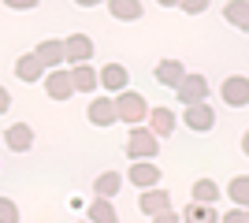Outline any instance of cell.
Wrapping results in <instances>:
<instances>
[{"mask_svg":"<svg viewBox=\"0 0 249 223\" xmlns=\"http://www.w3.org/2000/svg\"><path fill=\"white\" fill-rule=\"evenodd\" d=\"M186 78V67L178 64V60H160L156 64V82L167 86V89H178V82Z\"/></svg>","mask_w":249,"mask_h":223,"instance_id":"15","label":"cell"},{"mask_svg":"<svg viewBox=\"0 0 249 223\" xmlns=\"http://www.w3.org/2000/svg\"><path fill=\"white\" fill-rule=\"evenodd\" d=\"M182 123H186L190 130H197V134H205V130L216 127V112H212V104H190L186 112H182Z\"/></svg>","mask_w":249,"mask_h":223,"instance_id":"9","label":"cell"},{"mask_svg":"<svg viewBox=\"0 0 249 223\" xmlns=\"http://www.w3.org/2000/svg\"><path fill=\"white\" fill-rule=\"evenodd\" d=\"M246 223H249V212H246Z\"/></svg>","mask_w":249,"mask_h":223,"instance_id":"31","label":"cell"},{"mask_svg":"<svg viewBox=\"0 0 249 223\" xmlns=\"http://www.w3.org/2000/svg\"><path fill=\"white\" fill-rule=\"evenodd\" d=\"M153 223H182V216H178L175 208H171V212H164V216H156Z\"/></svg>","mask_w":249,"mask_h":223,"instance_id":"27","label":"cell"},{"mask_svg":"<svg viewBox=\"0 0 249 223\" xmlns=\"http://www.w3.org/2000/svg\"><path fill=\"white\" fill-rule=\"evenodd\" d=\"M149 130L156 138H167L175 130V112L171 108H149Z\"/></svg>","mask_w":249,"mask_h":223,"instance_id":"17","label":"cell"},{"mask_svg":"<svg viewBox=\"0 0 249 223\" xmlns=\"http://www.w3.org/2000/svg\"><path fill=\"white\" fill-rule=\"evenodd\" d=\"M219 223H246V212H242V208H231V212L219 216Z\"/></svg>","mask_w":249,"mask_h":223,"instance_id":"26","label":"cell"},{"mask_svg":"<svg viewBox=\"0 0 249 223\" xmlns=\"http://www.w3.org/2000/svg\"><path fill=\"white\" fill-rule=\"evenodd\" d=\"M15 74H19V82H45V67L37 64V56L34 52H26V56H19L15 60Z\"/></svg>","mask_w":249,"mask_h":223,"instance_id":"16","label":"cell"},{"mask_svg":"<svg viewBox=\"0 0 249 223\" xmlns=\"http://www.w3.org/2000/svg\"><path fill=\"white\" fill-rule=\"evenodd\" d=\"M242 153H246V156H249V130H246V134H242Z\"/></svg>","mask_w":249,"mask_h":223,"instance_id":"30","label":"cell"},{"mask_svg":"<svg viewBox=\"0 0 249 223\" xmlns=\"http://www.w3.org/2000/svg\"><path fill=\"white\" fill-rule=\"evenodd\" d=\"M119 190H123V175H119V171H101V175L93 179V193L104 197V201L119 197Z\"/></svg>","mask_w":249,"mask_h":223,"instance_id":"14","label":"cell"},{"mask_svg":"<svg viewBox=\"0 0 249 223\" xmlns=\"http://www.w3.org/2000/svg\"><path fill=\"white\" fill-rule=\"evenodd\" d=\"M93 60V37L89 34H71V37H63V64L71 67H82Z\"/></svg>","mask_w":249,"mask_h":223,"instance_id":"3","label":"cell"},{"mask_svg":"<svg viewBox=\"0 0 249 223\" xmlns=\"http://www.w3.org/2000/svg\"><path fill=\"white\" fill-rule=\"evenodd\" d=\"M115 101V116L123 119V123H130V130L134 127H145V119H149V104H145V97L134 93V89H123L119 97H112Z\"/></svg>","mask_w":249,"mask_h":223,"instance_id":"1","label":"cell"},{"mask_svg":"<svg viewBox=\"0 0 249 223\" xmlns=\"http://www.w3.org/2000/svg\"><path fill=\"white\" fill-rule=\"evenodd\" d=\"M182 11H205V4H201V0H186V4H182Z\"/></svg>","mask_w":249,"mask_h":223,"instance_id":"29","label":"cell"},{"mask_svg":"<svg viewBox=\"0 0 249 223\" xmlns=\"http://www.w3.org/2000/svg\"><path fill=\"white\" fill-rule=\"evenodd\" d=\"M227 193H231V201H234V208L246 212L249 208V175H234L231 186H227Z\"/></svg>","mask_w":249,"mask_h":223,"instance_id":"23","label":"cell"},{"mask_svg":"<svg viewBox=\"0 0 249 223\" xmlns=\"http://www.w3.org/2000/svg\"><path fill=\"white\" fill-rule=\"evenodd\" d=\"M223 19L231 26H238V30H249V0H231L223 4Z\"/></svg>","mask_w":249,"mask_h":223,"instance_id":"20","label":"cell"},{"mask_svg":"<svg viewBox=\"0 0 249 223\" xmlns=\"http://www.w3.org/2000/svg\"><path fill=\"white\" fill-rule=\"evenodd\" d=\"M178 104H205L208 101V78L205 74H186V78H182V82H178Z\"/></svg>","mask_w":249,"mask_h":223,"instance_id":"4","label":"cell"},{"mask_svg":"<svg viewBox=\"0 0 249 223\" xmlns=\"http://www.w3.org/2000/svg\"><path fill=\"white\" fill-rule=\"evenodd\" d=\"M194 205H212V201H219V186L212 179H197L194 182Z\"/></svg>","mask_w":249,"mask_h":223,"instance_id":"24","label":"cell"},{"mask_svg":"<svg viewBox=\"0 0 249 223\" xmlns=\"http://www.w3.org/2000/svg\"><path fill=\"white\" fill-rule=\"evenodd\" d=\"M138 208H142V216H149V220H156V216L171 212V193L167 190H142V197H138Z\"/></svg>","mask_w":249,"mask_h":223,"instance_id":"7","label":"cell"},{"mask_svg":"<svg viewBox=\"0 0 249 223\" xmlns=\"http://www.w3.org/2000/svg\"><path fill=\"white\" fill-rule=\"evenodd\" d=\"M108 11H112V19H119V22H138L142 11H145V4H142V0H112Z\"/></svg>","mask_w":249,"mask_h":223,"instance_id":"18","label":"cell"},{"mask_svg":"<svg viewBox=\"0 0 249 223\" xmlns=\"http://www.w3.org/2000/svg\"><path fill=\"white\" fill-rule=\"evenodd\" d=\"M8 108H11V93H8V89H4V86H0V116H4Z\"/></svg>","mask_w":249,"mask_h":223,"instance_id":"28","label":"cell"},{"mask_svg":"<svg viewBox=\"0 0 249 223\" xmlns=\"http://www.w3.org/2000/svg\"><path fill=\"white\" fill-rule=\"evenodd\" d=\"M82 223H86V220H82Z\"/></svg>","mask_w":249,"mask_h":223,"instance_id":"32","label":"cell"},{"mask_svg":"<svg viewBox=\"0 0 249 223\" xmlns=\"http://www.w3.org/2000/svg\"><path fill=\"white\" fill-rule=\"evenodd\" d=\"M182 223H219V212L212 205H194L190 201L186 208H182Z\"/></svg>","mask_w":249,"mask_h":223,"instance_id":"21","label":"cell"},{"mask_svg":"<svg viewBox=\"0 0 249 223\" xmlns=\"http://www.w3.org/2000/svg\"><path fill=\"white\" fill-rule=\"evenodd\" d=\"M156 153H160V138H156L149 127H134L130 134H126V156L134 160H156Z\"/></svg>","mask_w":249,"mask_h":223,"instance_id":"2","label":"cell"},{"mask_svg":"<svg viewBox=\"0 0 249 223\" xmlns=\"http://www.w3.org/2000/svg\"><path fill=\"white\" fill-rule=\"evenodd\" d=\"M160 175H164V171L156 168V160H138V164H130V171H126V182H134L138 190H156Z\"/></svg>","mask_w":249,"mask_h":223,"instance_id":"5","label":"cell"},{"mask_svg":"<svg viewBox=\"0 0 249 223\" xmlns=\"http://www.w3.org/2000/svg\"><path fill=\"white\" fill-rule=\"evenodd\" d=\"M45 93H49L52 101H71V97H74L71 71H63V67H56V71H45Z\"/></svg>","mask_w":249,"mask_h":223,"instance_id":"6","label":"cell"},{"mask_svg":"<svg viewBox=\"0 0 249 223\" xmlns=\"http://www.w3.org/2000/svg\"><path fill=\"white\" fill-rule=\"evenodd\" d=\"M34 56H37V64H41L45 71H56V67H63V41L49 37V41H41L34 49Z\"/></svg>","mask_w":249,"mask_h":223,"instance_id":"13","label":"cell"},{"mask_svg":"<svg viewBox=\"0 0 249 223\" xmlns=\"http://www.w3.org/2000/svg\"><path fill=\"white\" fill-rule=\"evenodd\" d=\"M0 223H19V205L11 197H0Z\"/></svg>","mask_w":249,"mask_h":223,"instance_id":"25","label":"cell"},{"mask_svg":"<svg viewBox=\"0 0 249 223\" xmlns=\"http://www.w3.org/2000/svg\"><path fill=\"white\" fill-rule=\"evenodd\" d=\"M97 78H101V86L108 89V93H123L126 89V82H130V74H126V67L123 64H104L101 71H97Z\"/></svg>","mask_w":249,"mask_h":223,"instance_id":"11","label":"cell"},{"mask_svg":"<svg viewBox=\"0 0 249 223\" xmlns=\"http://www.w3.org/2000/svg\"><path fill=\"white\" fill-rule=\"evenodd\" d=\"M219 93H223V101H227L231 108H246L249 104V78L246 74H231Z\"/></svg>","mask_w":249,"mask_h":223,"instance_id":"10","label":"cell"},{"mask_svg":"<svg viewBox=\"0 0 249 223\" xmlns=\"http://www.w3.org/2000/svg\"><path fill=\"white\" fill-rule=\"evenodd\" d=\"M86 223H119V212H115L112 201L97 197V201H89V220Z\"/></svg>","mask_w":249,"mask_h":223,"instance_id":"22","label":"cell"},{"mask_svg":"<svg viewBox=\"0 0 249 223\" xmlns=\"http://www.w3.org/2000/svg\"><path fill=\"white\" fill-rule=\"evenodd\" d=\"M4 141H8L11 153H30V145H34V127H30V123H11V127L4 130Z\"/></svg>","mask_w":249,"mask_h":223,"instance_id":"12","label":"cell"},{"mask_svg":"<svg viewBox=\"0 0 249 223\" xmlns=\"http://www.w3.org/2000/svg\"><path fill=\"white\" fill-rule=\"evenodd\" d=\"M71 82H74V93H89V89L101 86V78L89 64H82V67H71Z\"/></svg>","mask_w":249,"mask_h":223,"instance_id":"19","label":"cell"},{"mask_svg":"<svg viewBox=\"0 0 249 223\" xmlns=\"http://www.w3.org/2000/svg\"><path fill=\"white\" fill-rule=\"evenodd\" d=\"M86 119H89L93 127H112V123H119V116H115V101H112V97H93L89 108H86Z\"/></svg>","mask_w":249,"mask_h":223,"instance_id":"8","label":"cell"}]
</instances>
